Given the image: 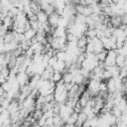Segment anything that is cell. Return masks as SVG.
Here are the masks:
<instances>
[{"mask_svg": "<svg viewBox=\"0 0 127 127\" xmlns=\"http://www.w3.org/2000/svg\"><path fill=\"white\" fill-rule=\"evenodd\" d=\"M62 127H73V126H70V125H67V124H65V125H63Z\"/></svg>", "mask_w": 127, "mask_h": 127, "instance_id": "obj_15", "label": "cell"}, {"mask_svg": "<svg viewBox=\"0 0 127 127\" xmlns=\"http://www.w3.org/2000/svg\"><path fill=\"white\" fill-rule=\"evenodd\" d=\"M60 18H61V16L59 15V14H57L56 12H54L52 15H50L49 16V18H48V23H49V25L52 27V28H57L58 27V23H59V20H60Z\"/></svg>", "mask_w": 127, "mask_h": 127, "instance_id": "obj_3", "label": "cell"}, {"mask_svg": "<svg viewBox=\"0 0 127 127\" xmlns=\"http://www.w3.org/2000/svg\"><path fill=\"white\" fill-rule=\"evenodd\" d=\"M124 92L127 94V86H125V90H124Z\"/></svg>", "mask_w": 127, "mask_h": 127, "instance_id": "obj_16", "label": "cell"}, {"mask_svg": "<svg viewBox=\"0 0 127 127\" xmlns=\"http://www.w3.org/2000/svg\"><path fill=\"white\" fill-rule=\"evenodd\" d=\"M48 18H49V16L44 11H42V10H40L38 12V14H37V20H38V22L40 24H46V23H48Z\"/></svg>", "mask_w": 127, "mask_h": 127, "instance_id": "obj_5", "label": "cell"}, {"mask_svg": "<svg viewBox=\"0 0 127 127\" xmlns=\"http://www.w3.org/2000/svg\"><path fill=\"white\" fill-rule=\"evenodd\" d=\"M63 79V74L61 72H58V71H54L53 73V76H52V81H54L55 83H58L60 81H62Z\"/></svg>", "mask_w": 127, "mask_h": 127, "instance_id": "obj_10", "label": "cell"}, {"mask_svg": "<svg viewBox=\"0 0 127 127\" xmlns=\"http://www.w3.org/2000/svg\"><path fill=\"white\" fill-rule=\"evenodd\" d=\"M64 68H65V64H64V62H61V61H57V63L53 66L54 71H58L61 73L64 70Z\"/></svg>", "mask_w": 127, "mask_h": 127, "instance_id": "obj_6", "label": "cell"}, {"mask_svg": "<svg viewBox=\"0 0 127 127\" xmlns=\"http://www.w3.org/2000/svg\"><path fill=\"white\" fill-rule=\"evenodd\" d=\"M116 56H117L116 50L108 51V53H107V55H106V58H105V61H104V67H106V66H113V65H115Z\"/></svg>", "mask_w": 127, "mask_h": 127, "instance_id": "obj_1", "label": "cell"}, {"mask_svg": "<svg viewBox=\"0 0 127 127\" xmlns=\"http://www.w3.org/2000/svg\"><path fill=\"white\" fill-rule=\"evenodd\" d=\"M1 87L3 88V90H4L6 93H8V92L11 90V88H12V85H11V83H10V82L6 81V82H4L3 84H1Z\"/></svg>", "mask_w": 127, "mask_h": 127, "instance_id": "obj_14", "label": "cell"}, {"mask_svg": "<svg viewBox=\"0 0 127 127\" xmlns=\"http://www.w3.org/2000/svg\"><path fill=\"white\" fill-rule=\"evenodd\" d=\"M13 23H14V19L11 18L10 16H6V17L3 19V21H2V24H3V26H4L6 29H9L11 26H13Z\"/></svg>", "mask_w": 127, "mask_h": 127, "instance_id": "obj_8", "label": "cell"}, {"mask_svg": "<svg viewBox=\"0 0 127 127\" xmlns=\"http://www.w3.org/2000/svg\"><path fill=\"white\" fill-rule=\"evenodd\" d=\"M72 74L70 73V72H68V71H66V72H64V74L63 75V81L66 84V83H70V82H72Z\"/></svg>", "mask_w": 127, "mask_h": 127, "instance_id": "obj_12", "label": "cell"}, {"mask_svg": "<svg viewBox=\"0 0 127 127\" xmlns=\"http://www.w3.org/2000/svg\"><path fill=\"white\" fill-rule=\"evenodd\" d=\"M36 34H37V32H36V31H34L33 29H30V30L26 31L23 35H24V38H25V40H26V41H30V42H32V40H34V39H35Z\"/></svg>", "mask_w": 127, "mask_h": 127, "instance_id": "obj_7", "label": "cell"}, {"mask_svg": "<svg viewBox=\"0 0 127 127\" xmlns=\"http://www.w3.org/2000/svg\"><path fill=\"white\" fill-rule=\"evenodd\" d=\"M68 20L66 18H64V17H61L60 20H59V23H58V27H61V28H64L66 30L67 28V25H68Z\"/></svg>", "mask_w": 127, "mask_h": 127, "instance_id": "obj_11", "label": "cell"}, {"mask_svg": "<svg viewBox=\"0 0 127 127\" xmlns=\"http://www.w3.org/2000/svg\"><path fill=\"white\" fill-rule=\"evenodd\" d=\"M112 127H116V126H114V125H113V126H112Z\"/></svg>", "mask_w": 127, "mask_h": 127, "instance_id": "obj_17", "label": "cell"}, {"mask_svg": "<svg viewBox=\"0 0 127 127\" xmlns=\"http://www.w3.org/2000/svg\"><path fill=\"white\" fill-rule=\"evenodd\" d=\"M107 51H105V50H103L102 52H100L99 54H97L96 55V58H97V61H98V63H103L104 61H105V58H106V55H107Z\"/></svg>", "mask_w": 127, "mask_h": 127, "instance_id": "obj_13", "label": "cell"}, {"mask_svg": "<svg viewBox=\"0 0 127 127\" xmlns=\"http://www.w3.org/2000/svg\"><path fill=\"white\" fill-rule=\"evenodd\" d=\"M125 57L121 56V55H117L116 56V61H115V65L118 66L119 68L124 66V63H125Z\"/></svg>", "mask_w": 127, "mask_h": 127, "instance_id": "obj_9", "label": "cell"}, {"mask_svg": "<svg viewBox=\"0 0 127 127\" xmlns=\"http://www.w3.org/2000/svg\"><path fill=\"white\" fill-rule=\"evenodd\" d=\"M101 81H97V80H94V79H90L88 81V85H87V89H88V92L89 94L91 95H95L99 92V84H100Z\"/></svg>", "mask_w": 127, "mask_h": 127, "instance_id": "obj_2", "label": "cell"}, {"mask_svg": "<svg viewBox=\"0 0 127 127\" xmlns=\"http://www.w3.org/2000/svg\"><path fill=\"white\" fill-rule=\"evenodd\" d=\"M16 78H17V81H18L20 87H22V86H24L28 83L29 75L26 72H18L17 75H16Z\"/></svg>", "mask_w": 127, "mask_h": 127, "instance_id": "obj_4", "label": "cell"}]
</instances>
